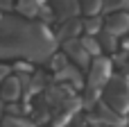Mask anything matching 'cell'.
<instances>
[{
  "label": "cell",
  "instance_id": "17",
  "mask_svg": "<svg viewBox=\"0 0 129 127\" xmlns=\"http://www.w3.org/2000/svg\"><path fill=\"white\" fill-rule=\"evenodd\" d=\"M50 59H52V66H54V70H61V68L66 66V57H63V55H52Z\"/></svg>",
  "mask_w": 129,
  "mask_h": 127
},
{
  "label": "cell",
  "instance_id": "7",
  "mask_svg": "<svg viewBox=\"0 0 129 127\" xmlns=\"http://www.w3.org/2000/svg\"><path fill=\"white\" fill-rule=\"evenodd\" d=\"M50 11L63 20L68 16H77L79 14V2L77 0H50Z\"/></svg>",
  "mask_w": 129,
  "mask_h": 127
},
{
  "label": "cell",
  "instance_id": "15",
  "mask_svg": "<svg viewBox=\"0 0 129 127\" xmlns=\"http://www.w3.org/2000/svg\"><path fill=\"white\" fill-rule=\"evenodd\" d=\"M79 43L84 45V50H86L88 55H95V57H98V55L102 52V48H100V43H98L95 34H86V36H84V39H82Z\"/></svg>",
  "mask_w": 129,
  "mask_h": 127
},
{
  "label": "cell",
  "instance_id": "6",
  "mask_svg": "<svg viewBox=\"0 0 129 127\" xmlns=\"http://www.w3.org/2000/svg\"><path fill=\"white\" fill-rule=\"evenodd\" d=\"M0 98L2 102H16L20 98V80L5 75V80L0 82Z\"/></svg>",
  "mask_w": 129,
  "mask_h": 127
},
{
  "label": "cell",
  "instance_id": "20",
  "mask_svg": "<svg viewBox=\"0 0 129 127\" xmlns=\"http://www.w3.org/2000/svg\"><path fill=\"white\" fill-rule=\"evenodd\" d=\"M120 127H129V125H125V123H122V125H120Z\"/></svg>",
  "mask_w": 129,
  "mask_h": 127
},
{
  "label": "cell",
  "instance_id": "16",
  "mask_svg": "<svg viewBox=\"0 0 129 127\" xmlns=\"http://www.w3.org/2000/svg\"><path fill=\"white\" fill-rule=\"evenodd\" d=\"M79 9H84L86 14H98L102 9V0H77Z\"/></svg>",
  "mask_w": 129,
  "mask_h": 127
},
{
  "label": "cell",
  "instance_id": "5",
  "mask_svg": "<svg viewBox=\"0 0 129 127\" xmlns=\"http://www.w3.org/2000/svg\"><path fill=\"white\" fill-rule=\"evenodd\" d=\"M95 125H111V127H120L125 123V118H122V114H118V111H113L111 107H107L104 102H100L98 105V109H95V120H93Z\"/></svg>",
  "mask_w": 129,
  "mask_h": 127
},
{
  "label": "cell",
  "instance_id": "14",
  "mask_svg": "<svg viewBox=\"0 0 129 127\" xmlns=\"http://www.w3.org/2000/svg\"><path fill=\"white\" fill-rule=\"evenodd\" d=\"M2 127H36L32 120L27 118H20V116H14V114H7L2 118Z\"/></svg>",
  "mask_w": 129,
  "mask_h": 127
},
{
  "label": "cell",
  "instance_id": "1",
  "mask_svg": "<svg viewBox=\"0 0 129 127\" xmlns=\"http://www.w3.org/2000/svg\"><path fill=\"white\" fill-rule=\"evenodd\" d=\"M57 39L43 23L29 16H0V59L48 61L54 55Z\"/></svg>",
  "mask_w": 129,
  "mask_h": 127
},
{
  "label": "cell",
  "instance_id": "4",
  "mask_svg": "<svg viewBox=\"0 0 129 127\" xmlns=\"http://www.w3.org/2000/svg\"><path fill=\"white\" fill-rule=\"evenodd\" d=\"M63 52L75 61V66H88L91 64V55L84 50V45L79 43V39H63Z\"/></svg>",
  "mask_w": 129,
  "mask_h": 127
},
{
  "label": "cell",
  "instance_id": "3",
  "mask_svg": "<svg viewBox=\"0 0 129 127\" xmlns=\"http://www.w3.org/2000/svg\"><path fill=\"white\" fill-rule=\"evenodd\" d=\"M91 70H88V86H86V95H84V102L86 105H95L98 102V95L104 86V82L111 77V61L104 59V57H95L93 64H88Z\"/></svg>",
  "mask_w": 129,
  "mask_h": 127
},
{
  "label": "cell",
  "instance_id": "21",
  "mask_svg": "<svg viewBox=\"0 0 129 127\" xmlns=\"http://www.w3.org/2000/svg\"><path fill=\"white\" fill-rule=\"evenodd\" d=\"M0 127H2V125H0Z\"/></svg>",
  "mask_w": 129,
  "mask_h": 127
},
{
  "label": "cell",
  "instance_id": "13",
  "mask_svg": "<svg viewBox=\"0 0 129 127\" xmlns=\"http://www.w3.org/2000/svg\"><path fill=\"white\" fill-rule=\"evenodd\" d=\"M82 30H86V34H98L102 30V18L95 14H88V18L82 20Z\"/></svg>",
  "mask_w": 129,
  "mask_h": 127
},
{
  "label": "cell",
  "instance_id": "18",
  "mask_svg": "<svg viewBox=\"0 0 129 127\" xmlns=\"http://www.w3.org/2000/svg\"><path fill=\"white\" fill-rule=\"evenodd\" d=\"M5 75H9V68L7 66H0V82L5 80Z\"/></svg>",
  "mask_w": 129,
  "mask_h": 127
},
{
  "label": "cell",
  "instance_id": "10",
  "mask_svg": "<svg viewBox=\"0 0 129 127\" xmlns=\"http://www.w3.org/2000/svg\"><path fill=\"white\" fill-rule=\"evenodd\" d=\"M57 80H70L77 89H82V75H79V70L75 68V66H63L61 70H57Z\"/></svg>",
  "mask_w": 129,
  "mask_h": 127
},
{
  "label": "cell",
  "instance_id": "12",
  "mask_svg": "<svg viewBox=\"0 0 129 127\" xmlns=\"http://www.w3.org/2000/svg\"><path fill=\"white\" fill-rule=\"evenodd\" d=\"M98 43H100V48L102 50H116V45H118V36L113 34V32H109V30H104V32H98Z\"/></svg>",
  "mask_w": 129,
  "mask_h": 127
},
{
  "label": "cell",
  "instance_id": "2",
  "mask_svg": "<svg viewBox=\"0 0 129 127\" xmlns=\"http://www.w3.org/2000/svg\"><path fill=\"white\" fill-rule=\"evenodd\" d=\"M102 100L107 107H111L113 111L118 114H127L129 111V80L122 75H116V77H109L102 86Z\"/></svg>",
  "mask_w": 129,
  "mask_h": 127
},
{
  "label": "cell",
  "instance_id": "11",
  "mask_svg": "<svg viewBox=\"0 0 129 127\" xmlns=\"http://www.w3.org/2000/svg\"><path fill=\"white\" fill-rule=\"evenodd\" d=\"M41 7H43V0H18L16 2V9L23 16H34L41 11Z\"/></svg>",
  "mask_w": 129,
  "mask_h": 127
},
{
  "label": "cell",
  "instance_id": "19",
  "mask_svg": "<svg viewBox=\"0 0 129 127\" xmlns=\"http://www.w3.org/2000/svg\"><path fill=\"white\" fill-rule=\"evenodd\" d=\"M11 7V0H0V9H9Z\"/></svg>",
  "mask_w": 129,
  "mask_h": 127
},
{
  "label": "cell",
  "instance_id": "9",
  "mask_svg": "<svg viewBox=\"0 0 129 127\" xmlns=\"http://www.w3.org/2000/svg\"><path fill=\"white\" fill-rule=\"evenodd\" d=\"M79 32H82V20H79L77 16H68V18H63L61 25H59V39H73V36H77Z\"/></svg>",
  "mask_w": 129,
  "mask_h": 127
},
{
  "label": "cell",
  "instance_id": "8",
  "mask_svg": "<svg viewBox=\"0 0 129 127\" xmlns=\"http://www.w3.org/2000/svg\"><path fill=\"white\" fill-rule=\"evenodd\" d=\"M107 30L113 32L116 36H122L129 30V14L127 11H118V14L109 16V18H107Z\"/></svg>",
  "mask_w": 129,
  "mask_h": 127
}]
</instances>
